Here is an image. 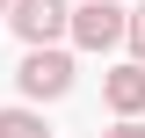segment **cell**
I'll return each instance as SVG.
<instances>
[{"instance_id": "cell-1", "label": "cell", "mask_w": 145, "mask_h": 138, "mask_svg": "<svg viewBox=\"0 0 145 138\" xmlns=\"http://www.w3.org/2000/svg\"><path fill=\"white\" fill-rule=\"evenodd\" d=\"M123 7H116V0H80V7H72V44H80V51H116V44H123Z\"/></svg>"}, {"instance_id": "cell-2", "label": "cell", "mask_w": 145, "mask_h": 138, "mask_svg": "<svg viewBox=\"0 0 145 138\" xmlns=\"http://www.w3.org/2000/svg\"><path fill=\"white\" fill-rule=\"evenodd\" d=\"M15 80H22V95H29V102H58V95L72 87V58L51 51V44H29V58H22Z\"/></svg>"}, {"instance_id": "cell-3", "label": "cell", "mask_w": 145, "mask_h": 138, "mask_svg": "<svg viewBox=\"0 0 145 138\" xmlns=\"http://www.w3.org/2000/svg\"><path fill=\"white\" fill-rule=\"evenodd\" d=\"M7 22H15L22 44H51V36L72 29V7H65V0H15V7H7Z\"/></svg>"}, {"instance_id": "cell-4", "label": "cell", "mask_w": 145, "mask_h": 138, "mask_svg": "<svg viewBox=\"0 0 145 138\" xmlns=\"http://www.w3.org/2000/svg\"><path fill=\"white\" fill-rule=\"evenodd\" d=\"M102 95H109V109H116V116H138V109H145V58L116 66V73L102 80Z\"/></svg>"}, {"instance_id": "cell-5", "label": "cell", "mask_w": 145, "mask_h": 138, "mask_svg": "<svg viewBox=\"0 0 145 138\" xmlns=\"http://www.w3.org/2000/svg\"><path fill=\"white\" fill-rule=\"evenodd\" d=\"M0 138H51V124L36 109H0Z\"/></svg>"}, {"instance_id": "cell-6", "label": "cell", "mask_w": 145, "mask_h": 138, "mask_svg": "<svg viewBox=\"0 0 145 138\" xmlns=\"http://www.w3.org/2000/svg\"><path fill=\"white\" fill-rule=\"evenodd\" d=\"M123 44H131V58H145V0L131 7V22H123Z\"/></svg>"}, {"instance_id": "cell-7", "label": "cell", "mask_w": 145, "mask_h": 138, "mask_svg": "<svg viewBox=\"0 0 145 138\" xmlns=\"http://www.w3.org/2000/svg\"><path fill=\"white\" fill-rule=\"evenodd\" d=\"M102 138H145V124H131V116H123L116 131H102Z\"/></svg>"}, {"instance_id": "cell-8", "label": "cell", "mask_w": 145, "mask_h": 138, "mask_svg": "<svg viewBox=\"0 0 145 138\" xmlns=\"http://www.w3.org/2000/svg\"><path fill=\"white\" fill-rule=\"evenodd\" d=\"M0 7H15V0H0Z\"/></svg>"}]
</instances>
